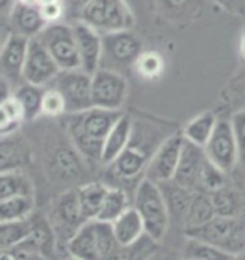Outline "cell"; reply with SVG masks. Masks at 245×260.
<instances>
[{
  "label": "cell",
  "mask_w": 245,
  "mask_h": 260,
  "mask_svg": "<svg viewBox=\"0 0 245 260\" xmlns=\"http://www.w3.org/2000/svg\"><path fill=\"white\" fill-rule=\"evenodd\" d=\"M121 114V111H108L99 108L68 114L66 129L77 154L87 161L99 163L106 136Z\"/></svg>",
  "instance_id": "obj_1"
},
{
  "label": "cell",
  "mask_w": 245,
  "mask_h": 260,
  "mask_svg": "<svg viewBox=\"0 0 245 260\" xmlns=\"http://www.w3.org/2000/svg\"><path fill=\"white\" fill-rule=\"evenodd\" d=\"M133 207L136 208V212L140 213L143 220L146 237L155 243H160L165 239L171 222L168 207H166L160 185L143 176L135 190Z\"/></svg>",
  "instance_id": "obj_2"
},
{
  "label": "cell",
  "mask_w": 245,
  "mask_h": 260,
  "mask_svg": "<svg viewBox=\"0 0 245 260\" xmlns=\"http://www.w3.org/2000/svg\"><path fill=\"white\" fill-rule=\"evenodd\" d=\"M77 20L93 27L101 36L131 30L135 25V15L126 0H91L81 10Z\"/></svg>",
  "instance_id": "obj_3"
},
{
  "label": "cell",
  "mask_w": 245,
  "mask_h": 260,
  "mask_svg": "<svg viewBox=\"0 0 245 260\" xmlns=\"http://www.w3.org/2000/svg\"><path fill=\"white\" fill-rule=\"evenodd\" d=\"M185 237L203 240L238 255L245 252V217H215L198 229L187 230Z\"/></svg>",
  "instance_id": "obj_4"
},
{
  "label": "cell",
  "mask_w": 245,
  "mask_h": 260,
  "mask_svg": "<svg viewBox=\"0 0 245 260\" xmlns=\"http://www.w3.org/2000/svg\"><path fill=\"white\" fill-rule=\"evenodd\" d=\"M144 51L141 39L133 30H119L103 36V59L101 68L121 73L133 68L136 59Z\"/></svg>",
  "instance_id": "obj_5"
},
{
  "label": "cell",
  "mask_w": 245,
  "mask_h": 260,
  "mask_svg": "<svg viewBox=\"0 0 245 260\" xmlns=\"http://www.w3.org/2000/svg\"><path fill=\"white\" fill-rule=\"evenodd\" d=\"M63 94L68 114L81 113L93 106V76L82 69L60 71L55 79L49 84Z\"/></svg>",
  "instance_id": "obj_6"
},
{
  "label": "cell",
  "mask_w": 245,
  "mask_h": 260,
  "mask_svg": "<svg viewBox=\"0 0 245 260\" xmlns=\"http://www.w3.org/2000/svg\"><path fill=\"white\" fill-rule=\"evenodd\" d=\"M37 39L44 44L60 71L81 69L79 54H77L76 37L72 25L68 24H49Z\"/></svg>",
  "instance_id": "obj_7"
},
{
  "label": "cell",
  "mask_w": 245,
  "mask_h": 260,
  "mask_svg": "<svg viewBox=\"0 0 245 260\" xmlns=\"http://www.w3.org/2000/svg\"><path fill=\"white\" fill-rule=\"evenodd\" d=\"M47 218L54 229L57 245H63L66 248V243L69 242L71 237L81 229V225L86 223L79 210V203H77L76 190L60 193L54 200Z\"/></svg>",
  "instance_id": "obj_8"
},
{
  "label": "cell",
  "mask_w": 245,
  "mask_h": 260,
  "mask_svg": "<svg viewBox=\"0 0 245 260\" xmlns=\"http://www.w3.org/2000/svg\"><path fill=\"white\" fill-rule=\"evenodd\" d=\"M207 159L225 173H232L238 167L237 138L230 119H219L213 135L203 148Z\"/></svg>",
  "instance_id": "obj_9"
},
{
  "label": "cell",
  "mask_w": 245,
  "mask_h": 260,
  "mask_svg": "<svg viewBox=\"0 0 245 260\" xmlns=\"http://www.w3.org/2000/svg\"><path fill=\"white\" fill-rule=\"evenodd\" d=\"M128 98V82L121 73L99 68L93 74V106L121 111Z\"/></svg>",
  "instance_id": "obj_10"
},
{
  "label": "cell",
  "mask_w": 245,
  "mask_h": 260,
  "mask_svg": "<svg viewBox=\"0 0 245 260\" xmlns=\"http://www.w3.org/2000/svg\"><path fill=\"white\" fill-rule=\"evenodd\" d=\"M183 143H185V138H183L181 131L166 136L149 159L146 171H144V178L158 185L173 180L181 156Z\"/></svg>",
  "instance_id": "obj_11"
},
{
  "label": "cell",
  "mask_w": 245,
  "mask_h": 260,
  "mask_svg": "<svg viewBox=\"0 0 245 260\" xmlns=\"http://www.w3.org/2000/svg\"><path fill=\"white\" fill-rule=\"evenodd\" d=\"M59 73V66L55 64V60L44 47V44L37 37L30 39L24 66V82L46 87L55 79Z\"/></svg>",
  "instance_id": "obj_12"
},
{
  "label": "cell",
  "mask_w": 245,
  "mask_h": 260,
  "mask_svg": "<svg viewBox=\"0 0 245 260\" xmlns=\"http://www.w3.org/2000/svg\"><path fill=\"white\" fill-rule=\"evenodd\" d=\"M29 41L30 39L24 36L10 34L7 41L4 42L2 49H0V76L14 89L24 82V66Z\"/></svg>",
  "instance_id": "obj_13"
},
{
  "label": "cell",
  "mask_w": 245,
  "mask_h": 260,
  "mask_svg": "<svg viewBox=\"0 0 245 260\" xmlns=\"http://www.w3.org/2000/svg\"><path fill=\"white\" fill-rule=\"evenodd\" d=\"M151 156H153V153H149L146 146H144V143L138 141L135 133H133L128 148L108 168L118 180L131 181V180H136L138 176H141V175L144 176V171H146V167Z\"/></svg>",
  "instance_id": "obj_14"
},
{
  "label": "cell",
  "mask_w": 245,
  "mask_h": 260,
  "mask_svg": "<svg viewBox=\"0 0 245 260\" xmlns=\"http://www.w3.org/2000/svg\"><path fill=\"white\" fill-rule=\"evenodd\" d=\"M72 30H74L77 54H79L81 69L87 74H94L101 68L103 59V36L93 27L81 20H76L72 24Z\"/></svg>",
  "instance_id": "obj_15"
},
{
  "label": "cell",
  "mask_w": 245,
  "mask_h": 260,
  "mask_svg": "<svg viewBox=\"0 0 245 260\" xmlns=\"http://www.w3.org/2000/svg\"><path fill=\"white\" fill-rule=\"evenodd\" d=\"M205 163H207V154H205L203 148L185 141L183 143L180 161H178L176 173L171 181L187 188V190L197 191Z\"/></svg>",
  "instance_id": "obj_16"
},
{
  "label": "cell",
  "mask_w": 245,
  "mask_h": 260,
  "mask_svg": "<svg viewBox=\"0 0 245 260\" xmlns=\"http://www.w3.org/2000/svg\"><path fill=\"white\" fill-rule=\"evenodd\" d=\"M133 126H135V123H133L131 116H128L125 113H122L119 116V119L113 124V128L109 129L108 136H106L101 158H99V163H101L103 167H109V165L128 148V145H130V141H131V136H133Z\"/></svg>",
  "instance_id": "obj_17"
},
{
  "label": "cell",
  "mask_w": 245,
  "mask_h": 260,
  "mask_svg": "<svg viewBox=\"0 0 245 260\" xmlns=\"http://www.w3.org/2000/svg\"><path fill=\"white\" fill-rule=\"evenodd\" d=\"M9 22H10V30H12V34L24 36L27 39L37 37L47 27L46 20L42 19L41 10H39V7H36V5L15 4L12 14H10V17H9Z\"/></svg>",
  "instance_id": "obj_18"
},
{
  "label": "cell",
  "mask_w": 245,
  "mask_h": 260,
  "mask_svg": "<svg viewBox=\"0 0 245 260\" xmlns=\"http://www.w3.org/2000/svg\"><path fill=\"white\" fill-rule=\"evenodd\" d=\"M66 252L74 260H99L96 222H86L66 243Z\"/></svg>",
  "instance_id": "obj_19"
},
{
  "label": "cell",
  "mask_w": 245,
  "mask_h": 260,
  "mask_svg": "<svg viewBox=\"0 0 245 260\" xmlns=\"http://www.w3.org/2000/svg\"><path fill=\"white\" fill-rule=\"evenodd\" d=\"M113 234L116 237V242L121 247H131L138 243L146 234H144V225L140 217V213L136 212V208L131 207L121 215L119 218H116L113 223Z\"/></svg>",
  "instance_id": "obj_20"
},
{
  "label": "cell",
  "mask_w": 245,
  "mask_h": 260,
  "mask_svg": "<svg viewBox=\"0 0 245 260\" xmlns=\"http://www.w3.org/2000/svg\"><path fill=\"white\" fill-rule=\"evenodd\" d=\"M29 161V148L20 138L0 136V173L22 170Z\"/></svg>",
  "instance_id": "obj_21"
},
{
  "label": "cell",
  "mask_w": 245,
  "mask_h": 260,
  "mask_svg": "<svg viewBox=\"0 0 245 260\" xmlns=\"http://www.w3.org/2000/svg\"><path fill=\"white\" fill-rule=\"evenodd\" d=\"M29 239L39 247V250L47 260H52L57 248L54 229L47 215H30L29 217Z\"/></svg>",
  "instance_id": "obj_22"
},
{
  "label": "cell",
  "mask_w": 245,
  "mask_h": 260,
  "mask_svg": "<svg viewBox=\"0 0 245 260\" xmlns=\"http://www.w3.org/2000/svg\"><path fill=\"white\" fill-rule=\"evenodd\" d=\"M160 188H161V191H163V197H165L166 207H168L170 217L175 218L176 222H180L183 225L185 223L188 210H190L195 191L187 190V188L176 185V183H173V181L160 183Z\"/></svg>",
  "instance_id": "obj_23"
},
{
  "label": "cell",
  "mask_w": 245,
  "mask_h": 260,
  "mask_svg": "<svg viewBox=\"0 0 245 260\" xmlns=\"http://www.w3.org/2000/svg\"><path fill=\"white\" fill-rule=\"evenodd\" d=\"M74 190L77 203H79V210L84 220L86 222L96 220L106 197V191H108V186L99 183V181H89V183L81 185L79 188H74Z\"/></svg>",
  "instance_id": "obj_24"
},
{
  "label": "cell",
  "mask_w": 245,
  "mask_h": 260,
  "mask_svg": "<svg viewBox=\"0 0 245 260\" xmlns=\"http://www.w3.org/2000/svg\"><path fill=\"white\" fill-rule=\"evenodd\" d=\"M217 123H219V118H217L215 113L211 111L200 113L183 126L181 135L185 138V141L192 143V145H197L200 148H205L210 136L213 135Z\"/></svg>",
  "instance_id": "obj_25"
},
{
  "label": "cell",
  "mask_w": 245,
  "mask_h": 260,
  "mask_svg": "<svg viewBox=\"0 0 245 260\" xmlns=\"http://www.w3.org/2000/svg\"><path fill=\"white\" fill-rule=\"evenodd\" d=\"M160 12L171 22L185 24L195 20L203 10L205 0H157Z\"/></svg>",
  "instance_id": "obj_26"
},
{
  "label": "cell",
  "mask_w": 245,
  "mask_h": 260,
  "mask_svg": "<svg viewBox=\"0 0 245 260\" xmlns=\"http://www.w3.org/2000/svg\"><path fill=\"white\" fill-rule=\"evenodd\" d=\"M210 197L217 217H245V198L235 188L225 185Z\"/></svg>",
  "instance_id": "obj_27"
},
{
  "label": "cell",
  "mask_w": 245,
  "mask_h": 260,
  "mask_svg": "<svg viewBox=\"0 0 245 260\" xmlns=\"http://www.w3.org/2000/svg\"><path fill=\"white\" fill-rule=\"evenodd\" d=\"M15 197H36L32 180L22 170L0 173V200Z\"/></svg>",
  "instance_id": "obj_28"
},
{
  "label": "cell",
  "mask_w": 245,
  "mask_h": 260,
  "mask_svg": "<svg viewBox=\"0 0 245 260\" xmlns=\"http://www.w3.org/2000/svg\"><path fill=\"white\" fill-rule=\"evenodd\" d=\"M130 198L128 193L119 186H108L106 197L103 200L101 210H99L96 220L106 223H113L116 218H119L122 213L130 208Z\"/></svg>",
  "instance_id": "obj_29"
},
{
  "label": "cell",
  "mask_w": 245,
  "mask_h": 260,
  "mask_svg": "<svg viewBox=\"0 0 245 260\" xmlns=\"http://www.w3.org/2000/svg\"><path fill=\"white\" fill-rule=\"evenodd\" d=\"M215 210H213V203H211V197L208 193L203 191H195V197L192 200L190 210L187 213L185 223H183V229L187 230H193L198 229L205 223H208L211 218H215Z\"/></svg>",
  "instance_id": "obj_30"
},
{
  "label": "cell",
  "mask_w": 245,
  "mask_h": 260,
  "mask_svg": "<svg viewBox=\"0 0 245 260\" xmlns=\"http://www.w3.org/2000/svg\"><path fill=\"white\" fill-rule=\"evenodd\" d=\"M36 197H15L0 200V223L24 222L34 213Z\"/></svg>",
  "instance_id": "obj_31"
},
{
  "label": "cell",
  "mask_w": 245,
  "mask_h": 260,
  "mask_svg": "<svg viewBox=\"0 0 245 260\" xmlns=\"http://www.w3.org/2000/svg\"><path fill=\"white\" fill-rule=\"evenodd\" d=\"M42 96H44V87L29 84V82H22L20 86L14 89V98L20 104L25 121H34L36 118L41 116Z\"/></svg>",
  "instance_id": "obj_32"
},
{
  "label": "cell",
  "mask_w": 245,
  "mask_h": 260,
  "mask_svg": "<svg viewBox=\"0 0 245 260\" xmlns=\"http://www.w3.org/2000/svg\"><path fill=\"white\" fill-rule=\"evenodd\" d=\"M181 255V260H233L235 257L219 247L211 245V243L192 239V237H187Z\"/></svg>",
  "instance_id": "obj_33"
},
{
  "label": "cell",
  "mask_w": 245,
  "mask_h": 260,
  "mask_svg": "<svg viewBox=\"0 0 245 260\" xmlns=\"http://www.w3.org/2000/svg\"><path fill=\"white\" fill-rule=\"evenodd\" d=\"M24 113L14 94L4 103H0V136L15 135V131L24 123Z\"/></svg>",
  "instance_id": "obj_34"
},
{
  "label": "cell",
  "mask_w": 245,
  "mask_h": 260,
  "mask_svg": "<svg viewBox=\"0 0 245 260\" xmlns=\"http://www.w3.org/2000/svg\"><path fill=\"white\" fill-rule=\"evenodd\" d=\"M133 69L144 81H157L165 73V59L157 51H143Z\"/></svg>",
  "instance_id": "obj_35"
},
{
  "label": "cell",
  "mask_w": 245,
  "mask_h": 260,
  "mask_svg": "<svg viewBox=\"0 0 245 260\" xmlns=\"http://www.w3.org/2000/svg\"><path fill=\"white\" fill-rule=\"evenodd\" d=\"M0 260H47L42 255L39 247L29 237L22 242L15 243L14 247L0 250Z\"/></svg>",
  "instance_id": "obj_36"
},
{
  "label": "cell",
  "mask_w": 245,
  "mask_h": 260,
  "mask_svg": "<svg viewBox=\"0 0 245 260\" xmlns=\"http://www.w3.org/2000/svg\"><path fill=\"white\" fill-rule=\"evenodd\" d=\"M225 185H227V173L222 171L220 168H217L213 163H210L207 159V163H205L203 171H202V176H200L197 191H203L211 195V193L219 191L220 188H224Z\"/></svg>",
  "instance_id": "obj_37"
},
{
  "label": "cell",
  "mask_w": 245,
  "mask_h": 260,
  "mask_svg": "<svg viewBox=\"0 0 245 260\" xmlns=\"http://www.w3.org/2000/svg\"><path fill=\"white\" fill-rule=\"evenodd\" d=\"M29 237V218L24 222L0 223V250L14 247Z\"/></svg>",
  "instance_id": "obj_38"
},
{
  "label": "cell",
  "mask_w": 245,
  "mask_h": 260,
  "mask_svg": "<svg viewBox=\"0 0 245 260\" xmlns=\"http://www.w3.org/2000/svg\"><path fill=\"white\" fill-rule=\"evenodd\" d=\"M225 101L230 104L233 113L245 109V68L232 77L225 89Z\"/></svg>",
  "instance_id": "obj_39"
},
{
  "label": "cell",
  "mask_w": 245,
  "mask_h": 260,
  "mask_svg": "<svg viewBox=\"0 0 245 260\" xmlns=\"http://www.w3.org/2000/svg\"><path fill=\"white\" fill-rule=\"evenodd\" d=\"M79 158L76 156L74 151H69V149H59L54 156L52 168L55 170L57 176H63V178H74L77 175V171H81Z\"/></svg>",
  "instance_id": "obj_40"
},
{
  "label": "cell",
  "mask_w": 245,
  "mask_h": 260,
  "mask_svg": "<svg viewBox=\"0 0 245 260\" xmlns=\"http://www.w3.org/2000/svg\"><path fill=\"white\" fill-rule=\"evenodd\" d=\"M63 114H68V108H66V101L57 89L54 87H47L44 89L42 96V106H41V116H47V118H59Z\"/></svg>",
  "instance_id": "obj_41"
},
{
  "label": "cell",
  "mask_w": 245,
  "mask_h": 260,
  "mask_svg": "<svg viewBox=\"0 0 245 260\" xmlns=\"http://www.w3.org/2000/svg\"><path fill=\"white\" fill-rule=\"evenodd\" d=\"M230 121L233 124L237 138V148H238V167L245 173V109L232 113Z\"/></svg>",
  "instance_id": "obj_42"
},
{
  "label": "cell",
  "mask_w": 245,
  "mask_h": 260,
  "mask_svg": "<svg viewBox=\"0 0 245 260\" xmlns=\"http://www.w3.org/2000/svg\"><path fill=\"white\" fill-rule=\"evenodd\" d=\"M42 14V19L46 20V24H57V22L64 17L66 14V7L64 2H57V4H49V5H42L39 7Z\"/></svg>",
  "instance_id": "obj_43"
},
{
  "label": "cell",
  "mask_w": 245,
  "mask_h": 260,
  "mask_svg": "<svg viewBox=\"0 0 245 260\" xmlns=\"http://www.w3.org/2000/svg\"><path fill=\"white\" fill-rule=\"evenodd\" d=\"M213 2L217 5H220L227 12L245 19V0H213Z\"/></svg>",
  "instance_id": "obj_44"
},
{
  "label": "cell",
  "mask_w": 245,
  "mask_h": 260,
  "mask_svg": "<svg viewBox=\"0 0 245 260\" xmlns=\"http://www.w3.org/2000/svg\"><path fill=\"white\" fill-rule=\"evenodd\" d=\"M63 2H64L66 10H71V12L77 14V17H79L81 10L84 9L91 0H63Z\"/></svg>",
  "instance_id": "obj_45"
},
{
  "label": "cell",
  "mask_w": 245,
  "mask_h": 260,
  "mask_svg": "<svg viewBox=\"0 0 245 260\" xmlns=\"http://www.w3.org/2000/svg\"><path fill=\"white\" fill-rule=\"evenodd\" d=\"M17 0H0V20H9Z\"/></svg>",
  "instance_id": "obj_46"
},
{
  "label": "cell",
  "mask_w": 245,
  "mask_h": 260,
  "mask_svg": "<svg viewBox=\"0 0 245 260\" xmlns=\"http://www.w3.org/2000/svg\"><path fill=\"white\" fill-rule=\"evenodd\" d=\"M12 94H14V87L5 79H0V103H4L5 99H9Z\"/></svg>",
  "instance_id": "obj_47"
},
{
  "label": "cell",
  "mask_w": 245,
  "mask_h": 260,
  "mask_svg": "<svg viewBox=\"0 0 245 260\" xmlns=\"http://www.w3.org/2000/svg\"><path fill=\"white\" fill-rule=\"evenodd\" d=\"M12 34L10 27L7 25V20H0V49H2L4 42L7 41V37Z\"/></svg>",
  "instance_id": "obj_48"
},
{
  "label": "cell",
  "mask_w": 245,
  "mask_h": 260,
  "mask_svg": "<svg viewBox=\"0 0 245 260\" xmlns=\"http://www.w3.org/2000/svg\"><path fill=\"white\" fill-rule=\"evenodd\" d=\"M238 51H240V57L243 59V62H245V29H243V34L240 37V44H238Z\"/></svg>",
  "instance_id": "obj_49"
},
{
  "label": "cell",
  "mask_w": 245,
  "mask_h": 260,
  "mask_svg": "<svg viewBox=\"0 0 245 260\" xmlns=\"http://www.w3.org/2000/svg\"><path fill=\"white\" fill-rule=\"evenodd\" d=\"M57 2H63V0H39L37 7H42V5H49V4H57Z\"/></svg>",
  "instance_id": "obj_50"
},
{
  "label": "cell",
  "mask_w": 245,
  "mask_h": 260,
  "mask_svg": "<svg viewBox=\"0 0 245 260\" xmlns=\"http://www.w3.org/2000/svg\"><path fill=\"white\" fill-rule=\"evenodd\" d=\"M17 4H22V5H36L39 4V0H17Z\"/></svg>",
  "instance_id": "obj_51"
},
{
  "label": "cell",
  "mask_w": 245,
  "mask_h": 260,
  "mask_svg": "<svg viewBox=\"0 0 245 260\" xmlns=\"http://www.w3.org/2000/svg\"><path fill=\"white\" fill-rule=\"evenodd\" d=\"M148 260H168V258H166V257H163V255H158V253H157V250H155V253H153V255L151 257H149Z\"/></svg>",
  "instance_id": "obj_52"
},
{
  "label": "cell",
  "mask_w": 245,
  "mask_h": 260,
  "mask_svg": "<svg viewBox=\"0 0 245 260\" xmlns=\"http://www.w3.org/2000/svg\"><path fill=\"white\" fill-rule=\"evenodd\" d=\"M233 260H245V252H242V253H238V255H235V257H233Z\"/></svg>",
  "instance_id": "obj_53"
},
{
  "label": "cell",
  "mask_w": 245,
  "mask_h": 260,
  "mask_svg": "<svg viewBox=\"0 0 245 260\" xmlns=\"http://www.w3.org/2000/svg\"><path fill=\"white\" fill-rule=\"evenodd\" d=\"M68 260H74V258H68Z\"/></svg>",
  "instance_id": "obj_54"
},
{
  "label": "cell",
  "mask_w": 245,
  "mask_h": 260,
  "mask_svg": "<svg viewBox=\"0 0 245 260\" xmlns=\"http://www.w3.org/2000/svg\"><path fill=\"white\" fill-rule=\"evenodd\" d=\"M211 2H213V0H211Z\"/></svg>",
  "instance_id": "obj_55"
}]
</instances>
